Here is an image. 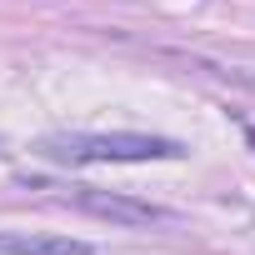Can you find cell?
<instances>
[{"instance_id":"6da1fadb","label":"cell","mask_w":255,"mask_h":255,"mask_svg":"<svg viewBox=\"0 0 255 255\" xmlns=\"http://www.w3.org/2000/svg\"><path fill=\"white\" fill-rule=\"evenodd\" d=\"M40 155L60 165H145V160H180L185 145L170 135H140V130H110V135L60 130L40 140Z\"/></svg>"},{"instance_id":"3957f363","label":"cell","mask_w":255,"mask_h":255,"mask_svg":"<svg viewBox=\"0 0 255 255\" xmlns=\"http://www.w3.org/2000/svg\"><path fill=\"white\" fill-rule=\"evenodd\" d=\"M0 255H95V245L40 230H0Z\"/></svg>"},{"instance_id":"7a4b0ae2","label":"cell","mask_w":255,"mask_h":255,"mask_svg":"<svg viewBox=\"0 0 255 255\" xmlns=\"http://www.w3.org/2000/svg\"><path fill=\"white\" fill-rule=\"evenodd\" d=\"M70 205L95 215V220H110V225H130V230H140V225H180V215L155 205V200H135V195H120V190H95V185L70 190Z\"/></svg>"},{"instance_id":"277c9868","label":"cell","mask_w":255,"mask_h":255,"mask_svg":"<svg viewBox=\"0 0 255 255\" xmlns=\"http://www.w3.org/2000/svg\"><path fill=\"white\" fill-rule=\"evenodd\" d=\"M250 140H255V130H250Z\"/></svg>"}]
</instances>
